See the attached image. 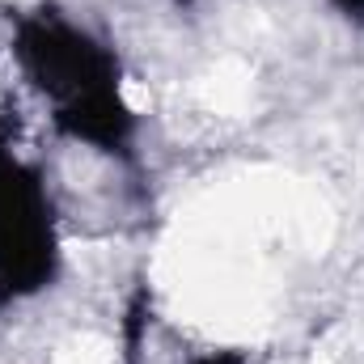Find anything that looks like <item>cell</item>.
Listing matches in <instances>:
<instances>
[{"mask_svg": "<svg viewBox=\"0 0 364 364\" xmlns=\"http://www.w3.org/2000/svg\"><path fill=\"white\" fill-rule=\"evenodd\" d=\"M17 55L34 85L55 102V123L97 149H123L132 136V114L119 102L114 60L60 17H30L17 34Z\"/></svg>", "mask_w": 364, "mask_h": 364, "instance_id": "cell-1", "label": "cell"}, {"mask_svg": "<svg viewBox=\"0 0 364 364\" xmlns=\"http://www.w3.org/2000/svg\"><path fill=\"white\" fill-rule=\"evenodd\" d=\"M55 272L51 203L43 182L0 153V301L38 292Z\"/></svg>", "mask_w": 364, "mask_h": 364, "instance_id": "cell-2", "label": "cell"}, {"mask_svg": "<svg viewBox=\"0 0 364 364\" xmlns=\"http://www.w3.org/2000/svg\"><path fill=\"white\" fill-rule=\"evenodd\" d=\"M339 4H343L352 17H364V0H339Z\"/></svg>", "mask_w": 364, "mask_h": 364, "instance_id": "cell-3", "label": "cell"}, {"mask_svg": "<svg viewBox=\"0 0 364 364\" xmlns=\"http://www.w3.org/2000/svg\"><path fill=\"white\" fill-rule=\"evenodd\" d=\"M195 364H242L237 356H208V360H195Z\"/></svg>", "mask_w": 364, "mask_h": 364, "instance_id": "cell-4", "label": "cell"}]
</instances>
